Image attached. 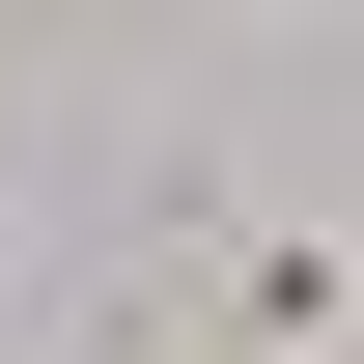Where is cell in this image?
I'll use <instances>...</instances> for the list:
<instances>
[{
	"mask_svg": "<svg viewBox=\"0 0 364 364\" xmlns=\"http://www.w3.org/2000/svg\"><path fill=\"white\" fill-rule=\"evenodd\" d=\"M196 336H225V364H336V336H364L336 225H225V252H196Z\"/></svg>",
	"mask_w": 364,
	"mask_h": 364,
	"instance_id": "1",
	"label": "cell"
},
{
	"mask_svg": "<svg viewBox=\"0 0 364 364\" xmlns=\"http://www.w3.org/2000/svg\"><path fill=\"white\" fill-rule=\"evenodd\" d=\"M85 364H225V336H196V309H112V336H85Z\"/></svg>",
	"mask_w": 364,
	"mask_h": 364,
	"instance_id": "2",
	"label": "cell"
}]
</instances>
